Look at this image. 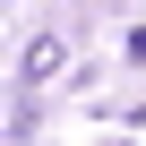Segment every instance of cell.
<instances>
[{"label": "cell", "instance_id": "cell-1", "mask_svg": "<svg viewBox=\"0 0 146 146\" xmlns=\"http://www.w3.org/2000/svg\"><path fill=\"white\" fill-rule=\"evenodd\" d=\"M52 69H60V43H35V52H26V86H35V78H52Z\"/></svg>", "mask_w": 146, "mask_h": 146}]
</instances>
